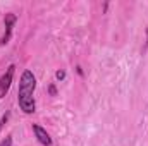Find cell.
<instances>
[{"mask_svg":"<svg viewBox=\"0 0 148 146\" xmlns=\"http://www.w3.org/2000/svg\"><path fill=\"white\" fill-rule=\"evenodd\" d=\"M36 88V79L31 71H24L19 81V91H17V102L24 113H33L36 110V103L33 98V91Z\"/></svg>","mask_w":148,"mask_h":146,"instance_id":"1","label":"cell"},{"mask_svg":"<svg viewBox=\"0 0 148 146\" xmlns=\"http://www.w3.org/2000/svg\"><path fill=\"white\" fill-rule=\"evenodd\" d=\"M14 71H16V65H9L5 74L0 77V98H3L12 84V79H14Z\"/></svg>","mask_w":148,"mask_h":146,"instance_id":"2","label":"cell"},{"mask_svg":"<svg viewBox=\"0 0 148 146\" xmlns=\"http://www.w3.org/2000/svg\"><path fill=\"white\" fill-rule=\"evenodd\" d=\"M16 21H17L16 14H12V12L5 14V19H3V24H5V35L2 36V40H0V45H5V43L10 40V35H12V28H14Z\"/></svg>","mask_w":148,"mask_h":146,"instance_id":"3","label":"cell"},{"mask_svg":"<svg viewBox=\"0 0 148 146\" xmlns=\"http://www.w3.org/2000/svg\"><path fill=\"white\" fill-rule=\"evenodd\" d=\"M33 132H35V136H36V139L41 143L43 146H50L52 145V138L48 136V132L41 127V126H38V124H33Z\"/></svg>","mask_w":148,"mask_h":146,"instance_id":"4","label":"cell"},{"mask_svg":"<svg viewBox=\"0 0 148 146\" xmlns=\"http://www.w3.org/2000/svg\"><path fill=\"white\" fill-rule=\"evenodd\" d=\"M9 117H10V113H9V112H5V115H3V117L0 119V131H2V127H3V126L7 124V120H9Z\"/></svg>","mask_w":148,"mask_h":146,"instance_id":"5","label":"cell"},{"mask_svg":"<svg viewBox=\"0 0 148 146\" xmlns=\"http://www.w3.org/2000/svg\"><path fill=\"white\" fill-rule=\"evenodd\" d=\"M0 146H12V136H7V138L0 143Z\"/></svg>","mask_w":148,"mask_h":146,"instance_id":"6","label":"cell"},{"mask_svg":"<svg viewBox=\"0 0 148 146\" xmlns=\"http://www.w3.org/2000/svg\"><path fill=\"white\" fill-rule=\"evenodd\" d=\"M55 77H57L59 81H62V79L66 77V71H57V72H55Z\"/></svg>","mask_w":148,"mask_h":146,"instance_id":"7","label":"cell"},{"mask_svg":"<svg viewBox=\"0 0 148 146\" xmlns=\"http://www.w3.org/2000/svg\"><path fill=\"white\" fill-rule=\"evenodd\" d=\"M48 91H50V95H52V96H55V93H57V91H55V86H50V88H48Z\"/></svg>","mask_w":148,"mask_h":146,"instance_id":"8","label":"cell"}]
</instances>
